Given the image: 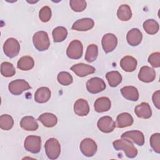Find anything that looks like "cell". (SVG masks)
<instances>
[{"label":"cell","mask_w":160,"mask_h":160,"mask_svg":"<svg viewBox=\"0 0 160 160\" xmlns=\"http://www.w3.org/2000/svg\"><path fill=\"white\" fill-rule=\"evenodd\" d=\"M38 121L47 128L54 127L58 122L57 117L52 113L45 112L40 115L38 118Z\"/></svg>","instance_id":"obj_23"},{"label":"cell","mask_w":160,"mask_h":160,"mask_svg":"<svg viewBox=\"0 0 160 160\" xmlns=\"http://www.w3.org/2000/svg\"><path fill=\"white\" fill-rule=\"evenodd\" d=\"M98 55V48L96 44H92L88 46L85 54V59L88 62L94 61Z\"/></svg>","instance_id":"obj_31"},{"label":"cell","mask_w":160,"mask_h":160,"mask_svg":"<svg viewBox=\"0 0 160 160\" xmlns=\"http://www.w3.org/2000/svg\"><path fill=\"white\" fill-rule=\"evenodd\" d=\"M9 91L14 95H20L24 91L31 88L29 83L24 79H16L9 84Z\"/></svg>","instance_id":"obj_7"},{"label":"cell","mask_w":160,"mask_h":160,"mask_svg":"<svg viewBox=\"0 0 160 160\" xmlns=\"http://www.w3.org/2000/svg\"><path fill=\"white\" fill-rule=\"evenodd\" d=\"M111 103L110 99L107 97L98 98L94 104V109L98 112H103L110 109Z\"/></svg>","instance_id":"obj_21"},{"label":"cell","mask_w":160,"mask_h":160,"mask_svg":"<svg viewBox=\"0 0 160 160\" xmlns=\"http://www.w3.org/2000/svg\"><path fill=\"white\" fill-rule=\"evenodd\" d=\"M53 40L55 42H60L65 40L68 36L67 29L62 26H58L52 31Z\"/></svg>","instance_id":"obj_30"},{"label":"cell","mask_w":160,"mask_h":160,"mask_svg":"<svg viewBox=\"0 0 160 160\" xmlns=\"http://www.w3.org/2000/svg\"><path fill=\"white\" fill-rule=\"evenodd\" d=\"M39 17L40 20L43 22H48L51 18V9L49 6L42 7L39 12Z\"/></svg>","instance_id":"obj_37"},{"label":"cell","mask_w":160,"mask_h":160,"mask_svg":"<svg viewBox=\"0 0 160 160\" xmlns=\"http://www.w3.org/2000/svg\"><path fill=\"white\" fill-rule=\"evenodd\" d=\"M46 154L50 159H57L61 152V146L58 140L56 138H50L48 139L44 145Z\"/></svg>","instance_id":"obj_3"},{"label":"cell","mask_w":160,"mask_h":160,"mask_svg":"<svg viewBox=\"0 0 160 160\" xmlns=\"http://www.w3.org/2000/svg\"><path fill=\"white\" fill-rule=\"evenodd\" d=\"M34 65V61L32 58L29 56H24L21 58L18 61L17 67L22 71H28L31 69Z\"/></svg>","instance_id":"obj_26"},{"label":"cell","mask_w":160,"mask_h":160,"mask_svg":"<svg viewBox=\"0 0 160 160\" xmlns=\"http://www.w3.org/2000/svg\"><path fill=\"white\" fill-rule=\"evenodd\" d=\"M21 127L26 131H36L38 128L37 121L32 116H25L20 122Z\"/></svg>","instance_id":"obj_25"},{"label":"cell","mask_w":160,"mask_h":160,"mask_svg":"<svg viewBox=\"0 0 160 160\" xmlns=\"http://www.w3.org/2000/svg\"><path fill=\"white\" fill-rule=\"evenodd\" d=\"M3 50L4 52L8 57L12 58L16 56L19 52V43L17 39L13 38H8L3 45Z\"/></svg>","instance_id":"obj_5"},{"label":"cell","mask_w":160,"mask_h":160,"mask_svg":"<svg viewBox=\"0 0 160 160\" xmlns=\"http://www.w3.org/2000/svg\"><path fill=\"white\" fill-rule=\"evenodd\" d=\"M80 150L85 156L91 157L96 152L97 144L93 139L85 138L80 144Z\"/></svg>","instance_id":"obj_8"},{"label":"cell","mask_w":160,"mask_h":160,"mask_svg":"<svg viewBox=\"0 0 160 160\" xmlns=\"http://www.w3.org/2000/svg\"><path fill=\"white\" fill-rule=\"evenodd\" d=\"M32 42L34 47L39 51L47 50L50 46L48 34L46 32L43 31H38L34 34Z\"/></svg>","instance_id":"obj_2"},{"label":"cell","mask_w":160,"mask_h":160,"mask_svg":"<svg viewBox=\"0 0 160 160\" xmlns=\"http://www.w3.org/2000/svg\"><path fill=\"white\" fill-rule=\"evenodd\" d=\"M51 92L47 87H41L38 88L34 94V100L38 103H44L51 98Z\"/></svg>","instance_id":"obj_20"},{"label":"cell","mask_w":160,"mask_h":160,"mask_svg":"<svg viewBox=\"0 0 160 160\" xmlns=\"http://www.w3.org/2000/svg\"><path fill=\"white\" fill-rule=\"evenodd\" d=\"M94 21L91 18H82L74 22L72 29L78 31H86L92 29L94 26Z\"/></svg>","instance_id":"obj_15"},{"label":"cell","mask_w":160,"mask_h":160,"mask_svg":"<svg viewBox=\"0 0 160 160\" xmlns=\"http://www.w3.org/2000/svg\"><path fill=\"white\" fill-rule=\"evenodd\" d=\"M143 28L149 34H155L159 31L158 22L152 19H147L143 23Z\"/></svg>","instance_id":"obj_29"},{"label":"cell","mask_w":160,"mask_h":160,"mask_svg":"<svg viewBox=\"0 0 160 160\" xmlns=\"http://www.w3.org/2000/svg\"><path fill=\"white\" fill-rule=\"evenodd\" d=\"M121 92L122 96L128 100L132 101H136L139 99V92L136 88L128 86L123 87L121 89Z\"/></svg>","instance_id":"obj_22"},{"label":"cell","mask_w":160,"mask_h":160,"mask_svg":"<svg viewBox=\"0 0 160 160\" xmlns=\"http://www.w3.org/2000/svg\"><path fill=\"white\" fill-rule=\"evenodd\" d=\"M106 79L111 87H116L122 81V76L121 74L116 71L108 72L106 74Z\"/></svg>","instance_id":"obj_28"},{"label":"cell","mask_w":160,"mask_h":160,"mask_svg":"<svg viewBox=\"0 0 160 160\" xmlns=\"http://www.w3.org/2000/svg\"><path fill=\"white\" fill-rule=\"evenodd\" d=\"M69 4L71 9L76 12H81L86 8V2L84 0H71Z\"/></svg>","instance_id":"obj_35"},{"label":"cell","mask_w":160,"mask_h":160,"mask_svg":"<svg viewBox=\"0 0 160 160\" xmlns=\"http://www.w3.org/2000/svg\"><path fill=\"white\" fill-rule=\"evenodd\" d=\"M74 111L79 116L88 115L89 112V106L87 101L84 99H78L74 104Z\"/></svg>","instance_id":"obj_18"},{"label":"cell","mask_w":160,"mask_h":160,"mask_svg":"<svg viewBox=\"0 0 160 160\" xmlns=\"http://www.w3.org/2000/svg\"><path fill=\"white\" fill-rule=\"evenodd\" d=\"M126 39L129 44L132 46H136L141 43L142 34L138 28H133L128 32Z\"/></svg>","instance_id":"obj_16"},{"label":"cell","mask_w":160,"mask_h":160,"mask_svg":"<svg viewBox=\"0 0 160 160\" xmlns=\"http://www.w3.org/2000/svg\"><path fill=\"white\" fill-rule=\"evenodd\" d=\"M133 123V118L132 116L128 112H122L119 114L116 118V126L122 128L130 126Z\"/></svg>","instance_id":"obj_24"},{"label":"cell","mask_w":160,"mask_h":160,"mask_svg":"<svg viewBox=\"0 0 160 160\" xmlns=\"http://www.w3.org/2000/svg\"><path fill=\"white\" fill-rule=\"evenodd\" d=\"M97 126L101 131L105 133H109L114 129L116 123L111 117L106 116L101 118L98 120Z\"/></svg>","instance_id":"obj_11"},{"label":"cell","mask_w":160,"mask_h":160,"mask_svg":"<svg viewBox=\"0 0 160 160\" xmlns=\"http://www.w3.org/2000/svg\"><path fill=\"white\" fill-rule=\"evenodd\" d=\"M113 147L117 151L122 150L126 156L129 158H134L138 154V150L131 141L126 138L117 139L112 143Z\"/></svg>","instance_id":"obj_1"},{"label":"cell","mask_w":160,"mask_h":160,"mask_svg":"<svg viewBox=\"0 0 160 160\" xmlns=\"http://www.w3.org/2000/svg\"><path fill=\"white\" fill-rule=\"evenodd\" d=\"M121 138H126L132 141L138 146H142L144 143V136L142 132L138 130H132L124 132Z\"/></svg>","instance_id":"obj_13"},{"label":"cell","mask_w":160,"mask_h":160,"mask_svg":"<svg viewBox=\"0 0 160 160\" xmlns=\"http://www.w3.org/2000/svg\"><path fill=\"white\" fill-rule=\"evenodd\" d=\"M156 78V72L151 67L148 66H142L139 72L138 78L144 82H150L154 80Z\"/></svg>","instance_id":"obj_14"},{"label":"cell","mask_w":160,"mask_h":160,"mask_svg":"<svg viewBox=\"0 0 160 160\" xmlns=\"http://www.w3.org/2000/svg\"><path fill=\"white\" fill-rule=\"evenodd\" d=\"M82 52V44L79 40H73L71 41L66 50L67 56L72 59H78L81 58Z\"/></svg>","instance_id":"obj_6"},{"label":"cell","mask_w":160,"mask_h":160,"mask_svg":"<svg viewBox=\"0 0 160 160\" xmlns=\"http://www.w3.org/2000/svg\"><path fill=\"white\" fill-rule=\"evenodd\" d=\"M134 112L136 116L140 118L148 119L152 115V111L150 106L147 102H141L137 105L134 109Z\"/></svg>","instance_id":"obj_17"},{"label":"cell","mask_w":160,"mask_h":160,"mask_svg":"<svg viewBox=\"0 0 160 160\" xmlns=\"http://www.w3.org/2000/svg\"><path fill=\"white\" fill-rule=\"evenodd\" d=\"M117 44L118 39L113 34H106L102 38V46L104 52L106 53L112 52L116 48Z\"/></svg>","instance_id":"obj_10"},{"label":"cell","mask_w":160,"mask_h":160,"mask_svg":"<svg viewBox=\"0 0 160 160\" xmlns=\"http://www.w3.org/2000/svg\"><path fill=\"white\" fill-rule=\"evenodd\" d=\"M1 72L4 77H12L16 73L14 66L9 62H3L1 65Z\"/></svg>","instance_id":"obj_32"},{"label":"cell","mask_w":160,"mask_h":160,"mask_svg":"<svg viewBox=\"0 0 160 160\" xmlns=\"http://www.w3.org/2000/svg\"><path fill=\"white\" fill-rule=\"evenodd\" d=\"M58 81L59 84L63 86H68L72 82L73 79L72 76L68 72H60L57 77Z\"/></svg>","instance_id":"obj_34"},{"label":"cell","mask_w":160,"mask_h":160,"mask_svg":"<svg viewBox=\"0 0 160 160\" xmlns=\"http://www.w3.org/2000/svg\"><path fill=\"white\" fill-rule=\"evenodd\" d=\"M24 146L26 151L31 153H38L41 148V139L40 136L34 135L28 136L24 141Z\"/></svg>","instance_id":"obj_4"},{"label":"cell","mask_w":160,"mask_h":160,"mask_svg":"<svg viewBox=\"0 0 160 160\" xmlns=\"http://www.w3.org/2000/svg\"><path fill=\"white\" fill-rule=\"evenodd\" d=\"M117 16L122 21H127L132 17V12L130 7L127 4L120 6L117 11Z\"/></svg>","instance_id":"obj_27"},{"label":"cell","mask_w":160,"mask_h":160,"mask_svg":"<svg viewBox=\"0 0 160 160\" xmlns=\"http://www.w3.org/2000/svg\"><path fill=\"white\" fill-rule=\"evenodd\" d=\"M72 70L79 77H84L91 74H93L96 69L90 65L86 64L84 63H79L73 65L71 68Z\"/></svg>","instance_id":"obj_12"},{"label":"cell","mask_w":160,"mask_h":160,"mask_svg":"<svg viewBox=\"0 0 160 160\" xmlns=\"http://www.w3.org/2000/svg\"><path fill=\"white\" fill-rule=\"evenodd\" d=\"M149 63L154 68L160 66V53L159 52H152L148 58Z\"/></svg>","instance_id":"obj_38"},{"label":"cell","mask_w":160,"mask_h":160,"mask_svg":"<svg viewBox=\"0 0 160 160\" xmlns=\"http://www.w3.org/2000/svg\"><path fill=\"white\" fill-rule=\"evenodd\" d=\"M86 88L88 92L92 94L99 93L106 88L104 81L98 77L91 78L86 82Z\"/></svg>","instance_id":"obj_9"},{"label":"cell","mask_w":160,"mask_h":160,"mask_svg":"<svg viewBox=\"0 0 160 160\" xmlns=\"http://www.w3.org/2000/svg\"><path fill=\"white\" fill-rule=\"evenodd\" d=\"M14 124L12 118L8 114H2L0 116V127L3 130H9Z\"/></svg>","instance_id":"obj_33"},{"label":"cell","mask_w":160,"mask_h":160,"mask_svg":"<svg viewBox=\"0 0 160 160\" xmlns=\"http://www.w3.org/2000/svg\"><path fill=\"white\" fill-rule=\"evenodd\" d=\"M150 145L154 152L160 153V134H153L150 138Z\"/></svg>","instance_id":"obj_36"},{"label":"cell","mask_w":160,"mask_h":160,"mask_svg":"<svg viewBox=\"0 0 160 160\" xmlns=\"http://www.w3.org/2000/svg\"><path fill=\"white\" fill-rule=\"evenodd\" d=\"M120 66L124 71L126 72H132L137 67V61L134 58L131 56H126L121 59Z\"/></svg>","instance_id":"obj_19"},{"label":"cell","mask_w":160,"mask_h":160,"mask_svg":"<svg viewBox=\"0 0 160 160\" xmlns=\"http://www.w3.org/2000/svg\"><path fill=\"white\" fill-rule=\"evenodd\" d=\"M152 102L154 104V106L159 109L160 108V91L158 90L156 91L152 95Z\"/></svg>","instance_id":"obj_39"}]
</instances>
